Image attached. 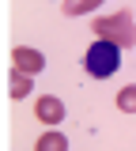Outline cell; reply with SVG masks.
<instances>
[{
  "mask_svg": "<svg viewBox=\"0 0 136 151\" xmlns=\"http://www.w3.org/2000/svg\"><path fill=\"white\" fill-rule=\"evenodd\" d=\"M114 102H117V110H121V113H136V83H129V87H121Z\"/></svg>",
  "mask_w": 136,
  "mask_h": 151,
  "instance_id": "obj_7",
  "label": "cell"
},
{
  "mask_svg": "<svg viewBox=\"0 0 136 151\" xmlns=\"http://www.w3.org/2000/svg\"><path fill=\"white\" fill-rule=\"evenodd\" d=\"M34 87V76H23V72H12V83H8V94L12 98H27Z\"/></svg>",
  "mask_w": 136,
  "mask_h": 151,
  "instance_id": "obj_6",
  "label": "cell"
},
{
  "mask_svg": "<svg viewBox=\"0 0 136 151\" xmlns=\"http://www.w3.org/2000/svg\"><path fill=\"white\" fill-rule=\"evenodd\" d=\"M34 151H68V136H60V132H42L38 140H34Z\"/></svg>",
  "mask_w": 136,
  "mask_h": 151,
  "instance_id": "obj_5",
  "label": "cell"
},
{
  "mask_svg": "<svg viewBox=\"0 0 136 151\" xmlns=\"http://www.w3.org/2000/svg\"><path fill=\"white\" fill-rule=\"evenodd\" d=\"M34 117H38L42 125L53 129V125L64 121V102H60L57 94H38V98H34Z\"/></svg>",
  "mask_w": 136,
  "mask_h": 151,
  "instance_id": "obj_3",
  "label": "cell"
},
{
  "mask_svg": "<svg viewBox=\"0 0 136 151\" xmlns=\"http://www.w3.org/2000/svg\"><path fill=\"white\" fill-rule=\"evenodd\" d=\"M12 64H15V72H23V76H38L42 68H45V57H42L38 49H30V45H15V49H12Z\"/></svg>",
  "mask_w": 136,
  "mask_h": 151,
  "instance_id": "obj_4",
  "label": "cell"
},
{
  "mask_svg": "<svg viewBox=\"0 0 136 151\" xmlns=\"http://www.w3.org/2000/svg\"><path fill=\"white\" fill-rule=\"evenodd\" d=\"M98 4H106V0H64V15H91Z\"/></svg>",
  "mask_w": 136,
  "mask_h": 151,
  "instance_id": "obj_8",
  "label": "cell"
},
{
  "mask_svg": "<svg viewBox=\"0 0 136 151\" xmlns=\"http://www.w3.org/2000/svg\"><path fill=\"white\" fill-rule=\"evenodd\" d=\"M117 64H121V49L114 42H102V38H95V45L83 53V68L91 79H110L117 72Z\"/></svg>",
  "mask_w": 136,
  "mask_h": 151,
  "instance_id": "obj_2",
  "label": "cell"
},
{
  "mask_svg": "<svg viewBox=\"0 0 136 151\" xmlns=\"http://www.w3.org/2000/svg\"><path fill=\"white\" fill-rule=\"evenodd\" d=\"M91 30H95V38H102V42H114L117 49H129V45H136V19L132 12H114V15H98L95 23H91Z\"/></svg>",
  "mask_w": 136,
  "mask_h": 151,
  "instance_id": "obj_1",
  "label": "cell"
}]
</instances>
